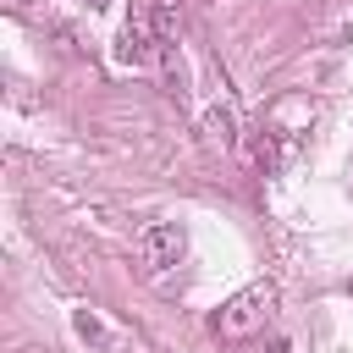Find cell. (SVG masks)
<instances>
[{
	"instance_id": "1",
	"label": "cell",
	"mask_w": 353,
	"mask_h": 353,
	"mask_svg": "<svg viewBox=\"0 0 353 353\" xmlns=\"http://www.w3.org/2000/svg\"><path fill=\"white\" fill-rule=\"evenodd\" d=\"M270 320H276V281H248L237 298L221 303L215 336H221V342H248V336H259Z\"/></svg>"
},
{
	"instance_id": "2",
	"label": "cell",
	"mask_w": 353,
	"mask_h": 353,
	"mask_svg": "<svg viewBox=\"0 0 353 353\" xmlns=\"http://www.w3.org/2000/svg\"><path fill=\"white\" fill-rule=\"evenodd\" d=\"M132 248H138V265H143L149 276H160V270H171V265L182 259V232H176L171 221H149V226L132 237Z\"/></svg>"
},
{
	"instance_id": "3",
	"label": "cell",
	"mask_w": 353,
	"mask_h": 353,
	"mask_svg": "<svg viewBox=\"0 0 353 353\" xmlns=\"http://www.w3.org/2000/svg\"><path fill=\"white\" fill-rule=\"evenodd\" d=\"M160 55V28L149 17H127L121 33H116V61L121 66H149Z\"/></svg>"
},
{
	"instance_id": "4",
	"label": "cell",
	"mask_w": 353,
	"mask_h": 353,
	"mask_svg": "<svg viewBox=\"0 0 353 353\" xmlns=\"http://www.w3.org/2000/svg\"><path fill=\"white\" fill-rule=\"evenodd\" d=\"M204 132H210V143H221V149H237V110L221 99V105H210L204 110Z\"/></svg>"
},
{
	"instance_id": "5",
	"label": "cell",
	"mask_w": 353,
	"mask_h": 353,
	"mask_svg": "<svg viewBox=\"0 0 353 353\" xmlns=\"http://www.w3.org/2000/svg\"><path fill=\"white\" fill-rule=\"evenodd\" d=\"M77 336H88V342H99V347H110V331L88 314V309H77Z\"/></svg>"
},
{
	"instance_id": "6",
	"label": "cell",
	"mask_w": 353,
	"mask_h": 353,
	"mask_svg": "<svg viewBox=\"0 0 353 353\" xmlns=\"http://www.w3.org/2000/svg\"><path fill=\"white\" fill-rule=\"evenodd\" d=\"M176 17H182V6H176V0H160V6H154V17H149V22H154V28H160V33H171V28H176Z\"/></svg>"
}]
</instances>
